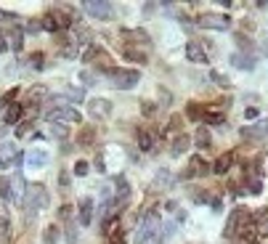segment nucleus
Segmentation results:
<instances>
[{
    "mask_svg": "<svg viewBox=\"0 0 268 244\" xmlns=\"http://www.w3.org/2000/svg\"><path fill=\"white\" fill-rule=\"evenodd\" d=\"M159 236H162V220H159L157 210H146L141 223H138V231L133 236V242L135 244H151V242H157Z\"/></svg>",
    "mask_w": 268,
    "mask_h": 244,
    "instance_id": "f257e3e1",
    "label": "nucleus"
},
{
    "mask_svg": "<svg viewBox=\"0 0 268 244\" xmlns=\"http://www.w3.org/2000/svg\"><path fill=\"white\" fill-rule=\"evenodd\" d=\"M48 202H51L48 188H45L43 183H29V186H27V194H24V202H21V207L27 210V218H29V215L35 218L40 210L48 207Z\"/></svg>",
    "mask_w": 268,
    "mask_h": 244,
    "instance_id": "f03ea898",
    "label": "nucleus"
},
{
    "mask_svg": "<svg viewBox=\"0 0 268 244\" xmlns=\"http://www.w3.org/2000/svg\"><path fill=\"white\" fill-rule=\"evenodd\" d=\"M106 77H109V85L114 90H133L141 82V72L138 69H120V66H114Z\"/></svg>",
    "mask_w": 268,
    "mask_h": 244,
    "instance_id": "7ed1b4c3",
    "label": "nucleus"
},
{
    "mask_svg": "<svg viewBox=\"0 0 268 244\" xmlns=\"http://www.w3.org/2000/svg\"><path fill=\"white\" fill-rule=\"evenodd\" d=\"M250 220H252V212L247 207H236L231 215H228V220H226V236H228V239L239 236V231L250 223Z\"/></svg>",
    "mask_w": 268,
    "mask_h": 244,
    "instance_id": "20e7f679",
    "label": "nucleus"
},
{
    "mask_svg": "<svg viewBox=\"0 0 268 244\" xmlns=\"http://www.w3.org/2000/svg\"><path fill=\"white\" fill-rule=\"evenodd\" d=\"M82 11H85L90 19H98V21L114 19V5L106 3V0H88V3H82Z\"/></svg>",
    "mask_w": 268,
    "mask_h": 244,
    "instance_id": "39448f33",
    "label": "nucleus"
},
{
    "mask_svg": "<svg viewBox=\"0 0 268 244\" xmlns=\"http://www.w3.org/2000/svg\"><path fill=\"white\" fill-rule=\"evenodd\" d=\"M45 120H48V122H61V125H80L82 114L74 109V106H64V109L45 112Z\"/></svg>",
    "mask_w": 268,
    "mask_h": 244,
    "instance_id": "423d86ee",
    "label": "nucleus"
},
{
    "mask_svg": "<svg viewBox=\"0 0 268 244\" xmlns=\"http://www.w3.org/2000/svg\"><path fill=\"white\" fill-rule=\"evenodd\" d=\"M197 27L202 29H218V32H223V29L231 27V19L223 16V13H202V16H197Z\"/></svg>",
    "mask_w": 268,
    "mask_h": 244,
    "instance_id": "0eeeda50",
    "label": "nucleus"
},
{
    "mask_svg": "<svg viewBox=\"0 0 268 244\" xmlns=\"http://www.w3.org/2000/svg\"><path fill=\"white\" fill-rule=\"evenodd\" d=\"M85 61H93V64H98V66H101V69H104L106 74H109V72L114 69V66H112V56H109L106 51L96 48V45H93V48H88V51H85Z\"/></svg>",
    "mask_w": 268,
    "mask_h": 244,
    "instance_id": "6e6552de",
    "label": "nucleus"
},
{
    "mask_svg": "<svg viewBox=\"0 0 268 244\" xmlns=\"http://www.w3.org/2000/svg\"><path fill=\"white\" fill-rule=\"evenodd\" d=\"M88 114L93 120H106L112 114V101H106V98H90L88 101Z\"/></svg>",
    "mask_w": 268,
    "mask_h": 244,
    "instance_id": "1a4fd4ad",
    "label": "nucleus"
},
{
    "mask_svg": "<svg viewBox=\"0 0 268 244\" xmlns=\"http://www.w3.org/2000/svg\"><path fill=\"white\" fill-rule=\"evenodd\" d=\"M77 210H80V215H77V223L80 226H90V223H93V218H96V202L90 199V196H82L80 204H77Z\"/></svg>",
    "mask_w": 268,
    "mask_h": 244,
    "instance_id": "9d476101",
    "label": "nucleus"
},
{
    "mask_svg": "<svg viewBox=\"0 0 268 244\" xmlns=\"http://www.w3.org/2000/svg\"><path fill=\"white\" fill-rule=\"evenodd\" d=\"M173 183H175V175L167 170V167H159L157 175L151 178V191H167Z\"/></svg>",
    "mask_w": 268,
    "mask_h": 244,
    "instance_id": "9b49d317",
    "label": "nucleus"
},
{
    "mask_svg": "<svg viewBox=\"0 0 268 244\" xmlns=\"http://www.w3.org/2000/svg\"><path fill=\"white\" fill-rule=\"evenodd\" d=\"M210 173H212V167L204 162L202 157H194V159L189 162V170L183 173L181 178H204V175H210Z\"/></svg>",
    "mask_w": 268,
    "mask_h": 244,
    "instance_id": "f8f14e48",
    "label": "nucleus"
},
{
    "mask_svg": "<svg viewBox=\"0 0 268 244\" xmlns=\"http://www.w3.org/2000/svg\"><path fill=\"white\" fill-rule=\"evenodd\" d=\"M239 133H242V138H250V141L263 138V135H268V120H258L255 125H244Z\"/></svg>",
    "mask_w": 268,
    "mask_h": 244,
    "instance_id": "ddd939ff",
    "label": "nucleus"
},
{
    "mask_svg": "<svg viewBox=\"0 0 268 244\" xmlns=\"http://www.w3.org/2000/svg\"><path fill=\"white\" fill-rule=\"evenodd\" d=\"M48 96H51V90L45 88V85H40V82H37V85H32V88L27 90V101L32 104L35 109H37L40 104H45V101H48Z\"/></svg>",
    "mask_w": 268,
    "mask_h": 244,
    "instance_id": "4468645a",
    "label": "nucleus"
},
{
    "mask_svg": "<svg viewBox=\"0 0 268 244\" xmlns=\"http://www.w3.org/2000/svg\"><path fill=\"white\" fill-rule=\"evenodd\" d=\"M186 59L191 61V64H207V61H210L207 53H204V48L199 43H194V40L186 43Z\"/></svg>",
    "mask_w": 268,
    "mask_h": 244,
    "instance_id": "2eb2a0df",
    "label": "nucleus"
},
{
    "mask_svg": "<svg viewBox=\"0 0 268 244\" xmlns=\"http://www.w3.org/2000/svg\"><path fill=\"white\" fill-rule=\"evenodd\" d=\"M231 64L236 66V69H244V72H252V69H255V56H252V53H239V51H236V53H231Z\"/></svg>",
    "mask_w": 268,
    "mask_h": 244,
    "instance_id": "dca6fc26",
    "label": "nucleus"
},
{
    "mask_svg": "<svg viewBox=\"0 0 268 244\" xmlns=\"http://www.w3.org/2000/svg\"><path fill=\"white\" fill-rule=\"evenodd\" d=\"M16 157H19L16 143H3L0 146V167H13L16 165Z\"/></svg>",
    "mask_w": 268,
    "mask_h": 244,
    "instance_id": "f3484780",
    "label": "nucleus"
},
{
    "mask_svg": "<svg viewBox=\"0 0 268 244\" xmlns=\"http://www.w3.org/2000/svg\"><path fill=\"white\" fill-rule=\"evenodd\" d=\"M5 40H8V48L11 51H21V48H24V29H21V27H8V32H5Z\"/></svg>",
    "mask_w": 268,
    "mask_h": 244,
    "instance_id": "a211bd4d",
    "label": "nucleus"
},
{
    "mask_svg": "<svg viewBox=\"0 0 268 244\" xmlns=\"http://www.w3.org/2000/svg\"><path fill=\"white\" fill-rule=\"evenodd\" d=\"M24 194H27V181H24V175H21V173H13V178H11V196L21 204V202H24Z\"/></svg>",
    "mask_w": 268,
    "mask_h": 244,
    "instance_id": "6ab92c4d",
    "label": "nucleus"
},
{
    "mask_svg": "<svg viewBox=\"0 0 268 244\" xmlns=\"http://www.w3.org/2000/svg\"><path fill=\"white\" fill-rule=\"evenodd\" d=\"M21 114H24V104H11L8 106V109H5L3 112V122H5V125H19V122H21Z\"/></svg>",
    "mask_w": 268,
    "mask_h": 244,
    "instance_id": "aec40b11",
    "label": "nucleus"
},
{
    "mask_svg": "<svg viewBox=\"0 0 268 244\" xmlns=\"http://www.w3.org/2000/svg\"><path fill=\"white\" fill-rule=\"evenodd\" d=\"M189 146H191V138H189L186 133H178L173 138V143H170V154L173 157H181V154H186V151H189Z\"/></svg>",
    "mask_w": 268,
    "mask_h": 244,
    "instance_id": "412c9836",
    "label": "nucleus"
},
{
    "mask_svg": "<svg viewBox=\"0 0 268 244\" xmlns=\"http://www.w3.org/2000/svg\"><path fill=\"white\" fill-rule=\"evenodd\" d=\"M231 165H234V154L231 151H226V154H220L215 159V165H212V173L215 175H226L228 170H231Z\"/></svg>",
    "mask_w": 268,
    "mask_h": 244,
    "instance_id": "4be33fe9",
    "label": "nucleus"
},
{
    "mask_svg": "<svg viewBox=\"0 0 268 244\" xmlns=\"http://www.w3.org/2000/svg\"><path fill=\"white\" fill-rule=\"evenodd\" d=\"M93 141H96V130L90 125H85L80 130V135H77V141H74V143H77L80 149H93Z\"/></svg>",
    "mask_w": 268,
    "mask_h": 244,
    "instance_id": "5701e85b",
    "label": "nucleus"
},
{
    "mask_svg": "<svg viewBox=\"0 0 268 244\" xmlns=\"http://www.w3.org/2000/svg\"><path fill=\"white\" fill-rule=\"evenodd\" d=\"M135 138H138V149L141 151H151V149H154V135H151L146 127H138V130H135Z\"/></svg>",
    "mask_w": 268,
    "mask_h": 244,
    "instance_id": "b1692460",
    "label": "nucleus"
},
{
    "mask_svg": "<svg viewBox=\"0 0 268 244\" xmlns=\"http://www.w3.org/2000/svg\"><path fill=\"white\" fill-rule=\"evenodd\" d=\"M194 143L202 151H207V149H212V138H210V133H207V127L204 125H199L197 127V135H194Z\"/></svg>",
    "mask_w": 268,
    "mask_h": 244,
    "instance_id": "393cba45",
    "label": "nucleus"
},
{
    "mask_svg": "<svg viewBox=\"0 0 268 244\" xmlns=\"http://www.w3.org/2000/svg\"><path fill=\"white\" fill-rule=\"evenodd\" d=\"M252 220H255V226H258V236H268V207L258 210L255 215H252Z\"/></svg>",
    "mask_w": 268,
    "mask_h": 244,
    "instance_id": "a878e982",
    "label": "nucleus"
},
{
    "mask_svg": "<svg viewBox=\"0 0 268 244\" xmlns=\"http://www.w3.org/2000/svg\"><path fill=\"white\" fill-rule=\"evenodd\" d=\"M27 165L29 167H45V165H48V154L40 151V149L29 151V154H27Z\"/></svg>",
    "mask_w": 268,
    "mask_h": 244,
    "instance_id": "bb28decb",
    "label": "nucleus"
},
{
    "mask_svg": "<svg viewBox=\"0 0 268 244\" xmlns=\"http://www.w3.org/2000/svg\"><path fill=\"white\" fill-rule=\"evenodd\" d=\"M45 106H48V112H53V109H64V106H72V101H69L67 96L51 93V96H48V101H45Z\"/></svg>",
    "mask_w": 268,
    "mask_h": 244,
    "instance_id": "cd10ccee",
    "label": "nucleus"
},
{
    "mask_svg": "<svg viewBox=\"0 0 268 244\" xmlns=\"http://www.w3.org/2000/svg\"><path fill=\"white\" fill-rule=\"evenodd\" d=\"M122 37H130V43L149 45V35L143 32V29H122Z\"/></svg>",
    "mask_w": 268,
    "mask_h": 244,
    "instance_id": "c85d7f7f",
    "label": "nucleus"
},
{
    "mask_svg": "<svg viewBox=\"0 0 268 244\" xmlns=\"http://www.w3.org/2000/svg\"><path fill=\"white\" fill-rule=\"evenodd\" d=\"M51 138H56V141H67V138H69V125H61V122H51Z\"/></svg>",
    "mask_w": 268,
    "mask_h": 244,
    "instance_id": "c756f323",
    "label": "nucleus"
},
{
    "mask_svg": "<svg viewBox=\"0 0 268 244\" xmlns=\"http://www.w3.org/2000/svg\"><path fill=\"white\" fill-rule=\"evenodd\" d=\"M8 236H11V223H8V218L0 212V244L8 242Z\"/></svg>",
    "mask_w": 268,
    "mask_h": 244,
    "instance_id": "7c9ffc66",
    "label": "nucleus"
},
{
    "mask_svg": "<svg viewBox=\"0 0 268 244\" xmlns=\"http://www.w3.org/2000/svg\"><path fill=\"white\" fill-rule=\"evenodd\" d=\"M157 112H159V106L154 104V101H141V114L143 117H157Z\"/></svg>",
    "mask_w": 268,
    "mask_h": 244,
    "instance_id": "2f4dec72",
    "label": "nucleus"
},
{
    "mask_svg": "<svg viewBox=\"0 0 268 244\" xmlns=\"http://www.w3.org/2000/svg\"><path fill=\"white\" fill-rule=\"evenodd\" d=\"M43 242L45 244H56L59 242V226H48L43 231Z\"/></svg>",
    "mask_w": 268,
    "mask_h": 244,
    "instance_id": "473e14b6",
    "label": "nucleus"
},
{
    "mask_svg": "<svg viewBox=\"0 0 268 244\" xmlns=\"http://www.w3.org/2000/svg\"><path fill=\"white\" fill-rule=\"evenodd\" d=\"M0 199H5V202L13 199L11 196V181L5 178V175H0Z\"/></svg>",
    "mask_w": 268,
    "mask_h": 244,
    "instance_id": "72a5a7b5",
    "label": "nucleus"
},
{
    "mask_svg": "<svg viewBox=\"0 0 268 244\" xmlns=\"http://www.w3.org/2000/svg\"><path fill=\"white\" fill-rule=\"evenodd\" d=\"M125 56H128L130 61H138V64H146V53H141L138 48H130V45H128V48H125Z\"/></svg>",
    "mask_w": 268,
    "mask_h": 244,
    "instance_id": "f704fd0d",
    "label": "nucleus"
},
{
    "mask_svg": "<svg viewBox=\"0 0 268 244\" xmlns=\"http://www.w3.org/2000/svg\"><path fill=\"white\" fill-rule=\"evenodd\" d=\"M202 120L207 125H223V114H218V112H202Z\"/></svg>",
    "mask_w": 268,
    "mask_h": 244,
    "instance_id": "c9c22d12",
    "label": "nucleus"
},
{
    "mask_svg": "<svg viewBox=\"0 0 268 244\" xmlns=\"http://www.w3.org/2000/svg\"><path fill=\"white\" fill-rule=\"evenodd\" d=\"M210 80L215 82V85H220V88H231V80H228L226 74H220V72H210Z\"/></svg>",
    "mask_w": 268,
    "mask_h": 244,
    "instance_id": "e433bc0d",
    "label": "nucleus"
},
{
    "mask_svg": "<svg viewBox=\"0 0 268 244\" xmlns=\"http://www.w3.org/2000/svg\"><path fill=\"white\" fill-rule=\"evenodd\" d=\"M80 80H82V85H96L98 74L90 72V69H82V72H80Z\"/></svg>",
    "mask_w": 268,
    "mask_h": 244,
    "instance_id": "4c0bfd02",
    "label": "nucleus"
},
{
    "mask_svg": "<svg viewBox=\"0 0 268 244\" xmlns=\"http://www.w3.org/2000/svg\"><path fill=\"white\" fill-rule=\"evenodd\" d=\"M88 173H90V165L85 162V159H80V162H74V175H80V178H85Z\"/></svg>",
    "mask_w": 268,
    "mask_h": 244,
    "instance_id": "58836bf2",
    "label": "nucleus"
},
{
    "mask_svg": "<svg viewBox=\"0 0 268 244\" xmlns=\"http://www.w3.org/2000/svg\"><path fill=\"white\" fill-rule=\"evenodd\" d=\"M59 188H61V191H67V188H69V170H61L59 173Z\"/></svg>",
    "mask_w": 268,
    "mask_h": 244,
    "instance_id": "ea45409f",
    "label": "nucleus"
},
{
    "mask_svg": "<svg viewBox=\"0 0 268 244\" xmlns=\"http://www.w3.org/2000/svg\"><path fill=\"white\" fill-rule=\"evenodd\" d=\"M61 56H64V59H74V56H77V45L69 40V45H67V48H61Z\"/></svg>",
    "mask_w": 268,
    "mask_h": 244,
    "instance_id": "a19ab883",
    "label": "nucleus"
},
{
    "mask_svg": "<svg viewBox=\"0 0 268 244\" xmlns=\"http://www.w3.org/2000/svg\"><path fill=\"white\" fill-rule=\"evenodd\" d=\"M43 59H45L43 53H32V56H29V64H32L35 69H43V66H45V64H43Z\"/></svg>",
    "mask_w": 268,
    "mask_h": 244,
    "instance_id": "79ce46f5",
    "label": "nucleus"
},
{
    "mask_svg": "<svg viewBox=\"0 0 268 244\" xmlns=\"http://www.w3.org/2000/svg\"><path fill=\"white\" fill-rule=\"evenodd\" d=\"M67 239H69V244L77 242V223H72V220H69V226H67Z\"/></svg>",
    "mask_w": 268,
    "mask_h": 244,
    "instance_id": "37998d69",
    "label": "nucleus"
},
{
    "mask_svg": "<svg viewBox=\"0 0 268 244\" xmlns=\"http://www.w3.org/2000/svg\"><path fill=\"white\" fill-rule=\"evenodd\" d=\"M96 170L98 173H106V162H104V151H96Z\"/></svg>",
    "mask_w": 268,
    "mask_h": 244,
    "instance_id": "c03bdc74",
    "label": "nucleus"
},
{
    "mask_svg": "<svg viewBox=\"0 0 268 244\" xmlns=\"http://www.w3.org/2000/svg\"><path fill=\"white\" fill-rule=\"evenodd\" d=\"M263 191V183H260V178H250V194H260Z\"/></svg>",
    "mask_w": 268,
    "mask_h": 244,
    "instance_id": "a18cd8bd",
    "label": "nucleus"
},
{
    "mask_svg": "<svg viewBox=\"0 0 268 244\" xmlns=\"http://www.w3.org/2000/svg\"><path fill=\"white\" fill-rule=\"evenodd\" d=\"M67 98H69V101H82V90L80 88H69L67 90Z\"/></svg>",
    "mask_w": 268,
    "mask_h": 244,
    "instance_id": "49530a36",
    "label": "nucleus"
},
{
    "mask_svg": "<svg viewBox=\"0 0 268 244\" xmlns=\"http://www.w3.org/2000/svg\"><path fill=\"white\" fill-rule=\"evenodd\" d=\"M29 127H32L29 122H19V125H16V138H24V135L29 133Z\"/></svg>",
    "mask_w": 268,
    "mask_h": 244,
    "instance_id": "de8ad7c7",
    "label": "nucleus"
},
{
    "mask_svg": "<svg viewBox=\"0 0 268 244\" xmlns=\"http://www.w3.org/2000/svg\"><path fill=\"white\" fill-rule=\"evenodd\" d=\"M40 29H43V21H37V19H32V21H29V24H27V32H29V35L40 32Z\"/></svg>",
    "mask_w": 268,
    "mask_h": 244,
    "instance_id": "09e8293b",
    "label": "nucleus"
},
{
    "mask_svg": "<svg viewBox=\"0 0 268 244\" xmlns=\"http://www.w3.org/2000/svg\"><path fill=\"white\" fill-rule=\"evenodd\" d=\"M59 218H61V220H69V218H72V204H64V207L59 210Z\"/></svg>",
    "mask_w": 268,
    "mask_h": 244,
    "instance_id": "8fccbe9b",
    "label": "nucleus"
},
{
    "mask_svg": "<svg viewBox=\"0 0 268 244\" xmlns=\"http://www.w3.org/2000/svg\"><path fill=\"white\" fill-rule=\"evenodd\" d=\"M175 231H178V226H175V223H167V226H165V231H162V236H165V239H170V236H173Z\"/></svg>",
    "mask_w": 268,
    "mask_h": 244,
    "instance_id": "3c124183",
    "label": "nucleus"
},
{
    "mask_svg": "<svg viewBox=\"0 0 268 244\" xmlns=\"http://www.w3.org/2000/svg\"><path fill=\"white\" fill-rule=\"evenodd\" d=\"M181 125H183V117H173V120H170V133L181 130Z\"/></svg>",
    "mask_w": 268,
    "mask_h": 244,
    "instance_id": "603ef678",
    "label": "nucleus"
},
{
    "mask_svg": "<svg viewBox=\"0 0 268 244\" xmlns=\"http://www.w3.org/2000/svg\"><path fill=\"white\" fill-rule=\"evenodd\" d=\"M258 109H255V106H247V109H244V117H247V120H258Z\"/></svg>",
    "mask_w": 268,
    "mask_h": 244,
    "instance_id": "864d4df0",
    "label": "nucleus"
},
{
    "mask_svg": "<svg viewBox=\"0 0 268 244\" xmlns=\"http://www.w3.org/2000/svg\"><path fill=\"white\" fill-rule=\"evenodd\" d=\"M154 11H157V3H146V5H143V16H146V19H149Z\"/></svg>",
    "mask_w": 268,
    "mask_h": 244,
    "instance_id": "5fc2aeb1",
    "label": "nucleus"
},
{
    "mask_svg": "<svg viewBox=\"0 0 268 244\" xmlns=\"http://www.w3.org/2000/svg\"><path fill=\"white\" fill-rule=\"evenodd\" d=\"M8 51V40H5V32H0V53Z\"/></svg>",
    "mask_w": 268,
    "mask_h": 244,
    "instance_id": "6e6d98bb",
    "label": "nucleus"
},
{
    "mask_svg": "<svg viewBox=\"0 0 268 244\" xmlns=\"http://www.w3.org/2000/svg\"><path fill=\"white\" fill-rule=\"evenodd\" d=\"M112 244H122V234L117 231V236H112Z\"/></svg>",
    "mask_w": 268,
    "mask_h": 244,
    "instance_id": "4d7b16f0",
    "label": "nucleus"
}]
</instances>
